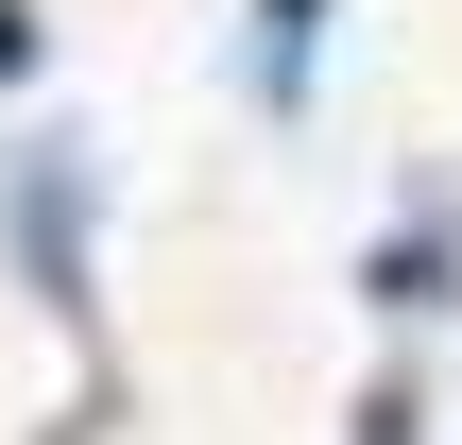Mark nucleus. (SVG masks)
I'll return each mask as SVG.
<instances>
[{
  "label": "nucleus",
  "instance_id": "obj_1",
  "mask_svg": "<svg viewBox=\"0 0 462 445\" xmlns=\"http://www.w3.org/2000/svg\"><path fill=\"white\" fill-rule=\"evenodd\" d=\"M86 223H103L86 137H34V154L0 172V240H17V274H34V309H51V326H86V309H103V292H86Z\"/></svg>",
  "mask_w": 462,
  "mask_h": 445
},
{
  "label": "nucleus",
  "instance_id": "obj_2",
  "mask_svg": "<svg viewBox=\"0 0 462 445\" xmlns=\"http://www.w3.org/2000/svg\"><path fill=\"white\" fill-rule=\"evenodd\" d=\"M309 69H326V0H257V34H240V86H257V103H309Z\"/></svg>",
  "mask_w": 462,
  "mask_h": 445
},
{
  "label": "nucleus",
  "instance_id": "obj_3",
  "mask_svg": "<svg viewBox=\"0 0 462 445\" xmlns=\"http://www.w3.org/2000/svg\"><path fill=\"white\" fill-rule=\"evenodd\" d=\"M429 429V412H411V377H377V394H360V445H411Z\"/></svg>",
  "mask_w": 462,
  "mask_h": 445
},
{
  "label": "nucleus",
  "instance_id": "obj_4",
  "mask_svg": "<svg viewBox=\"0 0 462 445\" xmlns=\"http://www.w3.org/2000/svg\"><path fill=\"white\" fill-rule=\"evenodd\" d=\"M17 69H34V0H0V86H17Z\"/></svg>",
  "mask_w": 462,
  "mask_h": 445
}]
</instances>
